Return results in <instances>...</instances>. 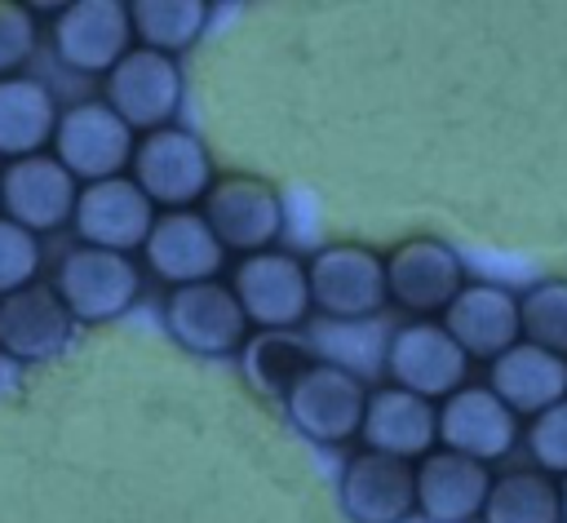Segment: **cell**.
Returning <instances> with one entry per match:
<instances>
[{"instance_id":"1","label":"cell","mask_w":567,"mask_h":523,"mask_svg":"<svg viewBox=\"0 0 567 523\" xmlns=\"http://www.w3.org/2000/svg\"><path fill=\"white\" fill-rule=\"evenodd\" d=\"M128 168H133V182L142 186V195L151 204H164V213L190 208L213 186V160H208L204 142L177 124L142 133Z\"/></svg>"},{"instance_id":"2","label":"cell","mask_w":567,"mask_h":523,"mask_svg":"<svg viewBox=\"0 0 567 523\" xmlns=\"http://www.w3.org/2000/svg\"><path fill=\"white\" fill-rule=\"evenodd\" d=\"M310 275V306H319L337 324L372 319L390 293H385V257L368 244H328L306 262Z\"/></svg>"},{"instance_id":"3","label":"cell","mask_w":567,"mask_h":523,"mask_svg":"<svg viewBox=\"0 0 567 523\" xmlns=\"http://www.w3.org/2000/svg\"><path fill=\"white\" fill-rule=\"evenodd\" d=\"M385 372H390V386L434 403L465 386L470 355L452 341L443 319H408L385 337Z\"/></svg>"},{"instance_id":"4","label":"cell","mask_w":567,"mask_h":523,"mask_svg":"<svg viewBox=\"0 0 567 523\" xmlns=\"http://www.w3.org/2000/svg\"><path fill=\"white\" fill-rule=\"evenodd\" d=\"M288 421L315 443H350L363 430L368 390L354 372L337 363H306L284 394Z\"/></svg>"},{"instance_id":"5","label":"cell","mask_w":567,"mask_h":523,"mask_svg":"<svg viewBox=\"0 0 567 523\" xmlns=\"http://www.w3.org/2000/svg\"><path fill=\"white\" fill-rule=\"evenodd\" d=\"M239 310L248 324H257L261 332H288L310 315V275L306 262H297L292 253L266 248V253H248L235 266V284H230Z\"/></svg>"},{"instance_id":"6","label":"cell","mask_w":567,"mask_h":523,"mask_svg":"<svg viewBox=\"0 0 567 523\" xmlns=\"http://www.w3.org/2000/svg\"><path fill=\"white\" fill-rule=\"evenodd\" d=\"M204 222L213 226L221 248L235 253H266L284 230V199L270 182L252 173H226L213 177L204 195Z\"/></svg>"},{"instance_id":"7","label":"cell","mask_w":567,"mask_h":523,"mask_svg":"<svg viewBox=\"0 0 567 523\" xmlns=\"http://www.w3.org/2000/svg\"><path fill=\"white\" fill-rule=\"evenodd\" d=\"M58 297L66 301L71 319L80 324H106L124 315L137 293H142V270L133 266L128 253H106V248H71L58 266Z\"/></svg>"},{"instance_id":"8","label":"cell","mask_w":567,"mask_h":523,"mask_svg":"<svg viewBox=\"0 0 567 523\" xmlns=\"http://www.w3.org/2000/svg\"><path fill=\"white\" fill-rule=\"evenodd\" d=\"M53 146H58V164L75 177V182H106L120 177L124 164L133 160V129L106 106V102H80L66 115H58L53 129Z\"/></svg>"},{"instance_id":"9","label":"cell","mask_w":567,"mask_h":523,"mask_svg":"<svg viewBox=\"0 0 567 523\" xmlns=\"http://www.w3.org/2000/svg\"><path fill=\"white\" fill-rule=\"evenodd\" d=\"M461 288H465V262L452 244L434 235L403 239L385 257V293L394 306L412 310L416 319L443 315Z\"/></svg>"},{"instance_id":"10","label":"cell","mask_w":567,"mask_h":523,"mask_svg":"<svg viewBox=\"0 0 567 523\" xmlns=\"http://www.w3.org/2000/svg\"><path fill=\"white\" fill-rule=\"evenodd\" d=\"M106 106L128 124V129H164L177 106H182V66L168 53L155 49H128L111 71H106Z\"/></svg>"},{"instance_id":"11","label":"cell","mask_w":567,"mask_h":523,"mask_svg":"<svg viewBox=\"0 0 567 523\" xmlns=\"http://www.w3.org/2000/svg\"><path fill=\"white\" fill-rule=\"evenodd\" d=\"M164 319H168V332L195 355H230L248 341V319L230 284H217V279L173 288Z\"/></svg>"},{"instance_id":"12","label":"cell","mask_w":567,"mask_h":523,"mask_svg":"<svg viewBox=\"0 0 567 523\" xmlns=\"http://www.w3.org/2000/svg\"><path fill=\"white\" fill-rule=\"evenodd\" d=\"M439 443L447 452H461L470 461H501L518 443V417L487 390V386H461L439 403Z\"/></svg>"},{"instance_id":"13","label":"cell","mask_w":567,"mask_h":523,"mask_svg":"<svg viewBox=\"0 0 567 523\" xmlns=\"http://www.w3.org/2000/svg\"><path fill=\"white\" fill-rule=\"evenodd\" d=\"M71 217L89 248L128 253V248L146 244V235L155 226V204L142 195V186L133 177H106V182H89L80 191Z\"/></svg>"},{"instance_id":"14","label":"cell","mask_w":567,"mask_h":523,"mask_svg":"<svg viewBox=\"0 0 567 523\" xmlns=\"http://www.w3.org/2000/svg\"><path fill=\"white\" fill-rule=\"evenodd\" d=\"M128 40H133V18H128V4L120 0H80L53 18L58 58L84 75L111 71L128 53Z\"/></svg>"},{"instance_id":"15","label":"cell","mask_w":567,"mask_h":523,"mask_svg":"<svg viewBox=\"0 0 567 523\" xmlns=\"http://www.w3.org/2000/svg\"><path fill=\"white\" fill-rule=\"evenodd\" d=\"M80 199V182L53 160V155H27L4 164L0 173V204L9 213V222L35 230H58L62 222H71Z\"/></svg>"},{"instance_id":"16","label":"cell","mask_w":567,"mask_h":523,"mask_svg":"<svg viewBox=\"0 0 567 523\" xmlns=\"http://www.w3.org/2000/svg\"><path fill=\"white\" fill-rule=\"evenodd\" d=\"M341 505L354 523H403L416 514V465L385 452H354L341 470Z\"/></svg>"},{"instance_id":"17","label":"cell","mask_w":567,"mask_h":523,"mask_svg":"<svg viewBox=\"0 0 567 523\" xmlns=\"http://www.w3.org/2000/svg\"><path fill=\"white\" fill-rule=\"evenodd\" d=\"M71 328H75V319L53 284L35 279V284L0 297V350L9 359H22V363L53 359L71 341Z\"/></svg>"},{"instance_id":"18","label":"cell","mask_w":567,"mask_h":523,"mask_svg":"<svg viewBox=\"0 0 567 523\" xmlns=\"http://www.w3.org/2000/svg\"><path fill=\"white\" fill-rule=\"evenodd\" d=\"M443 328L470 359H501L509 346L523 341L518 328V297L501 284H465L452 306L443 310Z\"/></svg>"},{"instance_id":"19","label":"cell","mask_w":567,"mask_h":523,"mask_svg":"<svg viewBox=\"0 0 567 523\" xmlns=\"http://www.w3.org/2000/svg\"><path fill=\"white\" fill-rule=\"evenodd\" d=\"M142 248H146V266L159 279H168L173 288L217 279V266H221V253H226L217 244L213 226L204 222V213H195V208L159 213Z\"/></svg>"},{"instance_id":"20","label":"cell","mask_w":567,"mask_h":523,"mask_svg":"<svg viewBox=\"0 0 567 523\" xmlns=\"http://www.w3.org/2000/svg\"><path fill=\"white\" fill-rule=\"evenodd\" d=\"M492 470L461 452L434 448L416 461V514L430 523H470L483 514Z\"/></svg>"},{"instance_id":"21","label":"cell","mask_w":567,"mask_h":523,"mask_svg":"<svg viewBox=\"0 0 567 523\" xmlns=\"http://www.w3.org/2000/svg\"><path fill=\"white\" fill-rule=\"evenodd\" d=\"M359 434L372 452H385L399 461H421L439 443V408L412 390L381 386L368 394V412H363Z\"/></svg>"},{"instance_id":"22","label":"cell","mask_w":567,"mask_h":523,"mask_svg":"<svg viewBox=\"0 0 567 523\" xmlns=\"http://www.w3.org/2000/svg\"><path fill=\"white\" fill-rule=\"evenodd\" d=\"M487 390L514 417H536V412L554 408L558 399H567V359H558L532 341H518L501 359H492Z\"/></svg>"},{"instance_id":"23","label":"cell","mask_w":567,"mask_h":523,"mask_svg":"<svg viewBox=\"0 0 567 523\" xmlns=\"http://www.w3.org/2000/svg\"><path fill=\"white\" fill-rule=\"evenodd\" d=\"M58 129V102L49 84L31 75L0 80V160H27L40 155L44 142H53Z\"/></svg>"},{"instance_id":"24","label":"cell","mask_w":567,"mask_h":523,"mask_svg":"<svg viewBox=\"0 0 567 523\" xmlns=\"http://www.w3.org/2000/svg\"><path fill=\"white\" fill-rule=\"evenodd\" d=\"M478 519L483 523H563L558 479L536 470V465L492 474L487 505H483Z\"/></svg>"},{"instance_id":"25","label":"cell","mask_w":567,"mask_h":523,"mask_svg":"<svg viewBox=\"0 0 567 523\" xmlns=\"http://www.w3.org/2000/svg\"><path fill=\"white\" fill-rule=\"evenodd\" d=\"M128 18H133V35L142 40V49L173 58L199 40L208 22V4L204 0H137L128 4Z\"/></svg>"},{"instance_id":"26","label":"cell","mask_w":567,"mask_h":523,"mask_svg":"<svg viewBox=\"0 0 567 523\" xmlns=\"http://www.w3.org/2000/svg\"><path fill=\"white\" fill-rule=\"evenodd\" d=\"M523 341L567 359V279H540L518 297Z\"/></svg>"},{"instance_id":"27","label":"cell","mask_w":567,"mask_h":523,"mask_svg":"<svg viewBox=\"0 0 567 523\" xmlns=\"http://www.w3.org/2000/svg\"><path fill=\"white\" fill-rule=\"evenodd\" d=\"M301 368H306V350L288 332H261V337H248L244 346V372L270 399H284L288 386L301 377Z\"/></svg>"},{"instance_id":"28","label":"cell","mask_w":567,"mask_h":523,"mask_svg":"<svg viewBox=\"0 0 567 523\" xmlns=\"http://www.w3.org/2000/svg\"><path fill=\"white\" fill-rule=\"evenodd\" d=\"M527 452L536 461V470L567 479V399H558L554 408L536 412L527 425Z\"/></svg>"},{"instance_id":"29","label":"cell","mask_w":567,"mask_h":523,"mask_svg":"<svg viewBox=\"0 0 567 523\" xmlns=\"http://www.w3.org/2000/svg\"><path fill=\"white\" fill-rule=\"evenodd\" d=\"M35 266H40V239L27 226L0 217V297L35 284Z\"/></svg>"},{"instance_id":"30","label":"cell","mask_w":567,"mask_h":523,"mask_svg":"<svg viewBox=\"0 0 567 523\" xmlns=\"http://www.w3.org/2000/svg\"><path fill=\"white\" fill-rule=\"evenodd\" d=\"M35 53V18L27 4L0 0V80L18 75Z\"/></svg>"},{"instance_id":"31","label":"cell","mask_w":567,"mask_h":523,"mask_svg":"<svg viewBox=\"0 0 567 523\" xmlns=\"http://www.w3.org/2000/svg\"><path fill=\"white\" fill-rule=\"evenodd\" d=\"M558 496H563V523H567V479H558Z\"/></svg>"}]
</instances>
